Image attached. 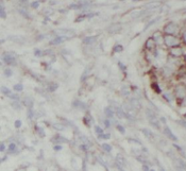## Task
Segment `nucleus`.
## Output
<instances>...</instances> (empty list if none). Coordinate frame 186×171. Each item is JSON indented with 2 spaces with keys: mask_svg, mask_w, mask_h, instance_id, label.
Here are the masks:
<instances>
[{
  "mask_svg": "<svg viewBox=\"0 0 186 171\" xmlns=\"http://www.w3.org/2000/svg\"><path fill=\"white\" fill-rule=\"evenodd\" d=\"M164 43L166 44L167 47H176L180 44V39L176 35H171V34H165L164 35Z\"/></svg>",
  "mask_w": 186,
  "mask_h": 171,
  "instance_id": "nucleus-1",
  "label": "nucleus"
},
{
  "mask_svg": "<svg viewBox=\"0 0 186 171\" xmlns=\"http://www.w3.org/2000/svg\"><path fill=\"white\" fill-rule=\"evenodd\" d=\"M146 116H147L150 125H152L155 129H157V130H160V129H161V128H160L159 120H157L156 116H155V114L151 111V109H147V111H146Z\"/></svg>",
  "mask_w": 186,
  "mask_h": 171,
  "instance_id": "nucleus-2",
  "label": "nucleus"
},
{
  "mask_svg": "<svg viewBox=\"0 0 186 171\" xmlns=\"http://www.w3.org/2000/svg\"><path fill=\"white\" fill-rule=\"evenodd\" d=\"M178 31H179V27H178V25L175 22H168V23H166V26L164 27L165 34L176 35Z\"/></svg>",
  "mask_w": 186,
  "mask_h": 171,
  "instance_id": "nucleus-3",
  "label": "nucleus"
},
{
  "mask_svg": "<svg viewBox=\"0 0 186 171\" xmlns=\"http://www.w3.org/2000/svg\"><path fill=\"white\" fill-rule=\"evenodd\" d=\"M176 96L178 99L183 100L186 98V86L185 85H178L176 88Z\"/></svg>",
  "mask_w": 186,
  "mask_h": 171,
  "instance_id": "nucleus-4",
  "label": "nucleus"
},
{
  "mask_svg": "<svg viewBox=\"0 0 186 171\" xmlns=\"http://www.w3.org/2000/svg\"><path fill=\"white\" fill-rule=\"evenodd\" d=\"M4 63H6L8 65H15L16 64V58L14 57V54L12 53H4L3 57H2Z\"/></svg>",
  "mask_w": 186,
  "mask_h": 171,
  "instance_id": "nucleus-5",
  "label": "nucleus"
},
{
  "mask_svg": "<svg viewBox=\"0 0 186 171\" xmlns=\"http://www.w3.org/2000/svg\"><path fill=\"white\" fill-rule=\"evenodd\" d=\"M170 54L173 55V57H182L183 54H184V51H183V49L181 48V47L176 46V47H172L170 50Z\"/></svg>",
  "mask_w": 186,
  "mask_h": 171,
  "instance_id": "nucleus-6",
  "label": "nucleus"
},
{
  "mask_svg": "<svg viewBox=\"0 0 186 171\" xmlns=\"http://www.w3.org/2000/svg\"><path fill=\"white\" fill-rule=\"evenodd\" d=\"M155 47H156V42H155L153 38H149L147 42H146V48H147L148 50H150V51L154 50Z\"/></svg>",
  "mask_w": 186,
  "mask_h": 171,
  "instance_id": "nucleus-7",
  "label": "nucleus"
},
{
  "mask_svg": "<svg viewBox=\"0 0 186 171\" xmlns=\"http://www.w3.org/2000/svg\"><path fill=\"white\" fill-rule=\"evenodd\" d=\"M56 33H59V36H66V35H72L75 33V31L74 30H70V29H68V30H66V29H60V30H56ZM67 37V36H66Z\"/></svg>",
  "mask_w": 186,
  "mask_h": 171,
  "instance_id": "nucleus-8",
  "label": "nucleus"
},
{
  "mask_svg": "<svg viewBox=\"0 0 186 171\" xmlns=\"http://www.w3.org/2000/svg\"><path fill=\"white\" fill-rule=\"evenodd\" d=\"M69 38V37H66V36H58L56 38L52 39V41L50 42L51 45H58V44H62L63 42L67 41V39Z\"/></svg>",
  "mask_w": 186,
  "mask_h": 171,
  "instance_id": "nucleus-9",
  "label": "nucleus"
},
{
  "mask_svg": "<svg viewBox=\"0 0 186 171\" xmlns=\"http://www.w3.org/2000/svg\"><path fill=\"white\" fill-rule=\"evenodd\" d=\"M97 38H98L97 35H95V36H87L83 39V43L85 44V45H91V44L96 43Z\"/></svg>",
  "mask_w": 186,
  "mask_h": 171,
  "instance_id": "nucleus-10",
  "label": "nucleus"
},
{
  "mask_svg": "<svg viewBox=\"0 0 186 171\" xmlns=\"http://www.w3.org/2000/svg\"><path fill=\"white\" fill-rule=\"evenodd\" d=\"M164 133L165 134H166V136L168 137V138H170V139H172V140H176L178 139V138H176L175 135H173V133L171 132L170 130H169V128H165V130H164Z\"/></svg>",
  "mask_w": 186,
  "mask_h": 171,
  "instance_id": "nucleus-11",
  "label": "nucleus"
},
{
  "mask_svg": "<svg viewBox=\"0 0 186 171\" xmlns=\"http://www.w3.org/2000/svg\"><path fill=\"white\" fill-rule=\"evenodd\" d=\"M152 38H153L155 42H156V44H161L160 42H164V36H162L160 32H155L154 36L152 37Z\"/></svg>",
  "mask_w": 186,
  "mask_h": 171,
  "instance_id": "nucleus-12",
  "label": "nucleus"
},
{
  "mask_svg": "<svg viewBox=\"0 0 186 171\" xmlns=\"http://www.w3.org/2000/svg\"><path fill=\"white\" fill-rule=\"evenodd\" d=\"M117 161H118V164L119 165H121L122 167H124V166L127 165V161H126V160H124V157L122 155H117Z\"/></svg>",
  "mask_w": 186,
  "mask_h": 171,
  "instance_id": "nucleus-13",
  "label": "nucleus"
},
{
  "mask_svg": "<svg viewBox=\"0 0 186 171\" xmlns=\"http://www.w3.org/2000/svg\"><path fill=\"white\" fill-rule=\"evenodd\" d=\"M23 104H25L27 107H32L33 106L32 99L31 98H25V99H23Z\"/></svg>",
  "mask_w": 186,
  "mask_h": 171,
  "instance_id": "nucleus-14",
  "label": "nucleus"
},
{
  "mask_svg": "<svg viewBox=\"0 0 186 171\" xmlns=\"http://www.w3.org/2000/svg\"><path fill=\"white\" fill-rule=\"evenodd\" d=\"M116 114H117V116H118L119 118H121V119H122V118H126V117L128 116V115L124 113V112L122 111V109H117Z\"/></svg>",
  "mask_w": 186,
  "mask_h": 171,
  "instance_id": "nucleus-15",
  "label": "nucleus"
},
{
  "mask_svg": "<svg viewBox=\"0 0 186 171\" xmlns=\"http://www.w3.org/2000/svg\"><path fill=\"white\" fill-rule=\"evenodd\" d=\"M176 167L179 168V169H186V163H184L183 161L179 160L178 161V165H176Z\"/></svg>",
  "mask_w": 186,
  "mask_h": 171,
  "instance_id": "nucleus-16",
  "label": "nucleus"
},
{
  "mask_svg": "<svg viewBox=\"0 0 186 171\" xmlns=\"http://www.w3.org/2000/svg\"><path fill=\"white\" fill-rule=\"evenodd\" d=\"M105 115H107V117H113L114 116V113H113V111L110 107H107V109H105Z\"/></svg>",
  "mask_w": 186,
  "mask_h": 171,
  "instance_id": "nucleus-17",
  "label": "nucleus"
},
{
  "mask_svg": "<svg viewBox=\"0 0 186 171\" xmlns=\"http://www.w3.org/2000/svg\"><path fill=\"white\" fill-rule=\"evenodd\" d=\"M58 84L56 83H51V84H49V90H51V91H53V90H55L56 88H58Z\"/></svg>",
  "mask_w": 186,
  "mask_h": 171,
  "instance_id": "nucleus-18",
  "label": "nucleus"
},
{
  "mask_svg": "<svg viewBox=\"0 0 186 171\" xmlns=\"http://www.w3.org/2000/svg\"><path fill=\"white\" fill-rule=\"evenodd\" d=\"M1 90H2V93H3L4 95H6V96H9V97H10V95H11L10 89H8V88H6V87H4V86H2Z\"/></svg>",
  "mask_w": 186,
  "mask_h": 171,
  "instance_id": "nucleus-19",
  "label": "nucleus"
},
{
  "mask_svg": "<svg viewBox=\"0 0 186 171\" xmlns=\"http://www.w3.org/2000/svg\"><path fill=\"white\" fill-rule=\"evenodd\" d=\"M102 149L104 150V151H107V152H110L111 150H112V147H111L110 145H107V144H103L102 145Z\"/></svg>",
  "mask_w": 186,
  "mask_h": 171,
  "instance_id": "nucleus-20",
  "label": "nucleus"
},
{
  "mask_svg": "<svg viewBox=\"0 0 186 171\" xmlns=\"http://www.w3.org/2000/svg\"><path fill=\"white\" fill-rule=\"evenodd\" d=\"M123 50V47L121 45H116L114 47V51L115 52H121V51Z\"/></svg>",
  "mask_w": 186,
  "mask_h": 171,
  "instance_id": "nucleus-21",
  "label": "nucleus"
},
{
  "mask_svg": "<svg viewBox=\"0 0 186 171\" xmlns=\"http://www.w3.org/2000/svg\"><path fill=\"white\" fill-rule=\"evenodd\" d=\"M143 133L144 134H146V137H148V138H151L153 135H152V133L150 132L149 130H143Z\"/></svg>",
  "mask_w": 186,
  "mask_h": 171,
  "instance_id": "nucleus-22",
  "label": "nucleus"
},
{
  "mask_svg": "<svg viewBox=\"0 0 186 171\" xmlns=\"http://www.w3.org/2000/svg\"><path fill=\"white\" fill-rule=\"evenodd\" d=\"M16 151V145L15 144H11L10 146H9V152H15Z\"/></svg>",
  "mask_w": 186,
  "mask_h": 171,
  "instance_id": "nucleus-23",
  "label": "nucleus"
},
{
  "mask_svg": "<svg viewBox=\"0 0 186 171\" xmlns=\"http://www.w3.org/2000/svg\"><path fill=\"white\" fill-rule=\"evenodd\" d=\"M14 89L17 90V91L22 90V84H16V85L14 86Z\"/></svg>",
  "mask_w": 186,
  "mask_h": 171,
  "instance_id": "nucleus-24",
  "label": "nucleus"
},
{
  "mask_svg": "<svg viewBox=\"0 0 186 171\" xmlns=\"http://www.w3.org/2000/svg\"><path fill=\"white\" fill-rule=\"evenodd\" d=\"M31 6L33 9H38V6H39V2L38 1H34V2H32L31 3Z\"/></svg>",
  "mask_w": 186,
  "mask_h": 171,
  "instance_id": "nucleus-25",
  "label": "nucleus"
},
{
  "mask_svg": "<svg viewBox=\"0 0 186 171\" xmlns=\"http://www.w3.org/2000/svg\"><path fill=\"white\" fill-rule=\"evenodd\" d=\"M4 74H6V77H11L13 72H12V70H11L10 68H8V69H6V71H4Z\"/></svg>",
  "mask_w": 186,
  "mask_h": 171,
  "instance_id": "nucleus-26",
  "label": "nucleus"
},
{
  "mask_svg": "<svg viewBox=\"0 0 186 171\" xmlns=\"http://www.w3.org/2000/svg\"><path fill=\"white\" fill-rule=\"evenodd\" d=\"M36 129H37V131H38V132H39V134H41L42 135V136H45V132H44V130H43V129H41V128H39V126H36Z\"/></svg>",
  "mask_w": 186,
  "mask_h": 171,
  "instance_id": "nucleus-27",
  "label": "nucleus"
},
{
  "mask_svg": "<svg viewBox=\"0 0 186 171\" xmlns=\"http://www.w3.org/2000/svg\"><path fill=\"white\" fill-rule=\"evenodd\" d=\"M1 17L2 18H6V12H4V8H3V6H1Z\"/></svg>",
  "mask_w": 186,
  "mask_h": 171,
  "instance_id": "nucleus-28",
  "label": "nucleus"
},
{
  "mask_svg": "<svg viewBox=\"0 0 186 171\" xmlns=\"http://www.w3.org/2000/svg\"><path fill=\"white\" fill-rule=\"evenodd\" d=\"M117 130H118L120 133H122V134L124 133V129H123V126H121V125H117Z\"/></svg>",
  "mask_w": 186,
  "mask_h": 171,
  "instance_id": "nucleus-29",
  "label": "nucleus"
},
{
  "mask_svg": "<svg viewBox=\"0 0 186 171\" xmlns=\"http://www.w3.org/2000/svg\"><path fill=\"white\" fill-rule=\"evenodd\" d=\"M15 126H16V128H20V126H22V121L16 120L15 121Z\"/></svg>",
  "mask_w": 186,
  "mask_h": 171,
  "instance_id": "nucleus-30",
  "label": "nucleus"
},
{
  "mask_svg": "<svg viewBox=\"0 0 186 171\" xmlns=\"http://www.w3.org/2000/svg\"><path fill=\"white\" fill-rule=\"evenodd\" d=\"M95 130H96V132L99 133V134H102V129H100L99 126H95Z\"/></svg>",
  "mask_w": 186,
  "mask_h": 171,
  "instance_id": "nucleus-31",
  "label": "nucleus"
},
{
  "mask_svg": "<svg viewBox=\"0 0 186 171\" xmlns=\"http://www.w3.org/2000/svg\"><path fill=\"white\" fill-rule=\"evenodd\" d=\"M120 28H121V27H118V28H117V27H115V32H116V31H118V30H120ZM109 31H110V32H112V33H114V31H113L112 29H109Z\"/></svg>",
  "mask_w": 186,
  "mask_h": 171,
  "instance_id": "nucleus-32",
  "label": "nucleus"
},
{
  "mask_svg": "<svg viewBox=\"0 0 186 171\" xmlns=\"http://www.w3.org/2000/svg\"><path fill=\"white\" fill-rule=\"evenodd\" d=\"M179 123H180V125H182L184 128H186V121H179Z\"/></svg>",
  "mask_w": 186,
  "mask_h": 171,
  "instance_id": "nucleus-33",
  "label": "nucleus"
},
{
  "mask_svg": "<svg viewBox=\"0 0 186 171\" xmlns=\"http://www.w3.org/2000/svg\"><path fill=\"white\" fill-rule=\"evenodd\" d=\"M13 106L15 107V109H20V106L17 104V103H16V104H15V103H13Z\"/></svg>",
  "mask_w": 186,
  "mask_h": 171,
  "instance_id": "nucleus-34",
  "label": "nucleus"
},
{
  "mask_svg": "<svg viewBox=\"0 0 186 171\" xmlns=\"http://www.w3.org/2000/svg\"><path fill=\"white\" fill-rule=\"evenodd\" d=\"M111 136H110V134H105V135H103V138H105V139H109Z\"/></svg>",
  "mask_w": 186,
  "mask_h": 171,
  "instance_id": "nucleus-35",
  "label": "nucleus"
},
{
  "mask_svg": "<svg viewBox=\"0 0 186 171\" xmlns=\"http://www.w3.org/2000/svg\"><path fill=\"white\" fill-rule=\"evenodd\" d=\"M183 39H184L185 44H186V31L184 32V34H183Z\"/></svg>",
  "mask_w": 186,
  "mask_h": 171,
  "instance_id": "nucleus-36",
  "label": "nucleus"
},
{
  "mask_svg": "<svg viewBox=\"0 0 186 171\" xmlns=\"http://www.w3.org/2000/svg\"><path fill=\"white\" fill-rule=\"evenodd\" d=\"M61 148H62V147H61V146H55V150H61Z\"/></svg>",
  "mask_w": 186,
  "mask_h": 171,
  "instance_id": "nucleus-37",
  "label": "nucleus"
},
{
  "mask_svg": "<svg viewBox=\"0 0 186 171\" xmlns=\"http://www.w3.org/2000/svg\"><path fill=\"white\" fill-rule=\"evenodd\" d=\"M2 151H4V145L3 144H1V152Z\"/></svg>",
  "mask_w": 186,
  "mask_h": 171,
  "instance_id": "nucleus-38",
  "label": "nucleus"
},
{
  "mask_svg": "<svg viewBox=\"0 0 186 171\" xmlns=\"http://www.w3.org/2000/svg\"><path fill=\"white\" fill-rule=\"evenodd\" d=\"M184 102H185V105H186V98H185V99H184Z\"/></svg>",
  "mask_w": 186,
  "mask_h": 171,
  "instance_id": "nucleus-39",
  "label": "nucleus"
},
{
  "mask_svg": "<svg viewBox=\"0 0 186 171\" xmlns=\"http://www.w3.org/2000/svg\"><path fill=\"white\" fill-rule=\"evenodd\" d=\"M185 60H186V54H185Z\"/></svg>",
  "mask_w": 186,
  "mask_h": 171,
  "instance_id": "nucleus-40",
  "label": "nucleus"
},
{
  "mask_svg": "<svg viewBox=\"0 0 186 171\" xmlns=\"http://www.w3.org/2000/svg\"><path fill=\"white\" fill-rule=\"evenodd\" d=\"M120 1H123V0H120Z\"/></svg>",
  "mask_w": 186,
  "mask_h": 171,
  "instance_id": "nucleus-41",
  "label": "nucleus"
}]
</instances>
